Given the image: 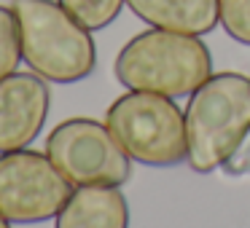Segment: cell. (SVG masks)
<instances>
[{
    "mask_svg": "<svg viewBox=\"0 0 250 228\" xmlns=\"http://www.w3.org/2000/svg\"><path fill=\"white\" fill-rule=\"evenodd\" d=\"M116 78L132 92L191 97L212 76V54L199 35L172 30L137 33L116 57Z\"/></svg>",
    "mask_w": 250,
    "mask_h": 228,
    "instance_id": "6da1fadb",
    "label": "cell"
},
{
    "mask_svg": "<svg viewBox=\"0 0 250 228\" xmlns=\"http://www.w3.org/2000/svg\"><path fill=\"white\" fill-rule=\"evenodd\" d=\"M22 38V62L51 83L83 81L97 67V46L89 30L60 0H14Z\"/></svg>",
    "mask_w": 250,
    "mask_h": 228,
    "instance_id": "7a4b0ae2",
    "label": "cell"
},
{
    "mask_svg": "<svg viewBox=\"0 0 250 228\" xmlns=\"http://www.w3.org/2000/svg\"><path fill=\"white\" fill-rule=\"evenodd\" d=\"M248 132L250 78L215 73L191 94L186 108V164L199 174L215 172Z\"/></svg>",
    "mask_w": 250,
    "mask_h": 228,
    "instance_id": "3957f363",
    "label": "cell"
},
{
    "mask_svg": "<svg viewBox=\"0 0 250 228\" xmlns=\"http://www.w3.org/2000/svg\"><path fill=\"white\" fill-rule=\"evenodd\" d=\"M105 121L135 161L146 167H178L186 161V115L172 97L129 89L108 108Z\"/></svg>",
    "mask_w": 250,
    "mask_h": 228,
    "instance_id": "277c9868",
    "label": "cell"
},
{
    "mask_svg": "<svg viewBox=\"0 0 250 228\" xmlns=\"http://www.w3.org/2000/svg\"><path fill=\"white\" fill-rule=\"evenodd\" d=\"M46 156L73 185H124L132 177L129 153L94 118H67L51 129Z\"/></svg>",
    "mask_w": 250,
    "mask_h": 228,
    "instance_id": "5b68a950",
    "label": "cell"
},
{
    "mask_svg": "<svg viewBox=\"0 0 250 228\" xmlns=\"http://www.w3.org/2000/svg\"><path fill=\"white\" fill-rule=\"evenodd\" d=\"M73 193V183L46 153H0V215L11 223H46Z\"/></svg>",
    "mask_w": 250,
    "mask_h": 228,
    "instance_id": "8992f818",
    "label": "cell"
},
{
    "mask_svg": "<svg viewBox=\"0 0 250 228\" xmlns=\"http://www.w3.org/2000/svg\"><path fill=\"white\" fill-rule=\"evenodd\" d=\"M51 94L38 73L0 78V153L22 151L43 132Z\"/></svg>",
    "mask_w": 250,
    "mask_h": 228,
    "instance_id": "52a82bcc",
    "label": "cell"
},
{
    "mask_svg": "<svg viewBox=\"0 0 250 228\" xmlns=\"http://www.w3.org/2000/svg\"><path fill=\"white\" fill-rule=\"evenodd\" d=\"M54 228H129L126 196L119 185H76Z\"/></svg>",
    "mask_w": 250,
    "mask_h": 228,
    "instance_id": "ba28073f",
    "label": "cell"
},
{
    "mask_svg": "<svg viewBox=\"0 0 250 228\" xmlns=\"http://www.w3.org/2000/svg\"><path fill=\"white\" fill-rule=\"evenodd\" d=\"M137 19L159 30L207 35L221 24V0H126Z\"/></svg>",
    "mask_w": 250,
    "mask_h": 228,
    "instance_id": "9c48e42d",
    "label": "cell"
},
{
    "mask_svg": "<svg viewBox=\"0 0 250 228\" xmlns=\"http://www.w3.org/2000/svg\"><path fill=\"white\" fill-rule=\"evenodd\" d=\"M60 6L92 33L108 27L126 6V0H60Z\"/></svg>",
    "mask_w": 250,
    "mask_h": 228,
    "instance_id": "30bf717a",
    "label": "cell"
},
{
    "mask_svg": "<svg viewBox=\"0 0 250 228\" xmlns=\"http://www.w3.org/2000/svg\"><path fill=\"white\" fill-rule=\"evenodd\" d=\"M22 62V38L14 8L0 6V78L17 73Z\"/></svg>",
    "mask_w": 250,
    "mask_h": 228,
    "instance_id": "8fae6325",
    "label": "cell"
},
{
    "mask_svg": "<svg viewBox=\"0 0 250 228\" xmlns=\"http://www.w3.org/2000/svg\"><path fill=\"white\" fill-rule=\"evenodd\" d=\"M221 24L229 38L250 46V0H221Z\"/></svg>",
    "mask_w": 250,
    "mask_h": 228,
    "instance_id": "7c38bea8",
    "label": "cell"
},
{
    "mask_svg": "<svg viewBox=\"0 0 250 228\" xmlns=\"http://www.w3.org/2000/svg\"><path fill=\"white\" fill-rule=\"evenodd\" d=\"M223 174L229 177H239V174H248L250 172V132L239 140V145L229 153V158L221 164Z\"/></svg>",
    "mask_w": 250,
    "mask_h": 228,
    "instance_id": "4fadbf2b",
    "label": "cell"
},
{
    "mask_svg": "<svg viewBox=\"0 0 250 228\" xmlns=\"http://www.w3.org/2000/svg\"><path fill=\"white\" fill-rule=\"evenodd\" d=\"M0 228H11V220H6V217L0 215Z\"/></svg>",
    "mask_w": 250,
    "mask_h": 228,
    "instance_id": "5bb4252c",
    "label": "cell"
}]
</instances>
